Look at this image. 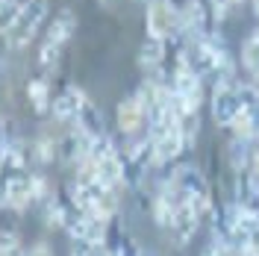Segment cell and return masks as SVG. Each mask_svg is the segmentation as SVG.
<instances>
[{"label":"cell","mask_w":259,"mask_h":256,"mask_svg":"<svg viewBox=\"0 0 259 256\" xmlns=\"http://www.w3.org/2000/svg\"><path fill=\"white\" fill-rule=\"evenodd\" d=\"M74 32H77V12H74L71 6H62L56 15L50 18L45 38L53 41V45H59V48H65V45L74 38Z\"/></svg>","instance_id":"9"},{"label":"cell","mask_w":259,"mask_h":256,"mask_svg":"<svg viewBox=\"0 0 259 256\" xmlns=\"http://www.w3.org/2000/svg\"><path fill=\"white\" fill-rule=\"evenodd\" d=\"M74 124H77V127H82L85 133H89V136H95V139L106 133V121H103L100 109H97V106L92 103V100H89V103L82 106V112L77 115V121H74Z\"/></svg>","instance_id":"14"},{"label":"cell","mask_w":259,"mask_h":256,"mask_svg":"<svg viewBox=\"0 0 259 256\" xmlns=\"http://www.w3.org/2000/svg\"><path fill=\"white\" fill-rule=\"evenodd\" d=\"M250 9H253V18L259 21V0H250Z\"/></svg>","instance_id":"24"},{"label":"cell","mask_w":259,"mask_h":256,"mask_svg":"<svg viewBox=\"0 0 259 256\" xmlns=\"http://www.w3.org/2000/svg\"><path fill=\"white\" fill-rule=\"evenodd\" d=\"M85 103H89V95L82 92L80 86H65L62 92L53 97L50 115H53V121H56V124H74Z\"/></svg>","instance_id":"4"},{"label":"cell","mask_w":259,"mask_h":256,"mask_svg":"<svg viewBox=\"0 0 259 256\" xmlns=\"http://www.w3.org/2000/svg\"><path fill=\"white\" fill-rule=\"evenodd\" d=\"M30 192H32V200H35V206H41L45 200H48L50 194H56L50 189V180L45 174H30Z\"/></svg>","instance_id":"19"},{"label":"cell","mask_w":259,"mask_h":256,"mask_svg":"<svg viewBox=\"0 0 259 256\" xmlns=\"http://www.w3.org/2000/svg\"><path fill=\"white\" fill-rule=\"evenodd\" d=\"M209 112L218 127H233V121L242 112V97H239V86H212L209 97Z\"/></svg>","instance_id":"3"},{"label":"cell","mask_w":259,"mask_h":256,"mask_svg":"<svg viewBox=\"0 0 259 256\" xmlns=\"http://www.w3.org/2000/svg\"><path fill=\"white\" fill-rule=\"evenodd\" d=\"M256 150H259L256 139H239V136H233V139H230V144H227V162H230L233 174L247 171V165L253 162Z\"/></svg>","instance_id":"10"},{"label":"cell","mask_w":259,"mask_h":256,"mask_svg":"<svg viewBox=\"0 0 259 256\" xmlns=\"http://www.w3.org/2000/svg\"><path fill=\"white\" fill-rule=\"evenodd\" d=\"M59 59H62V48L53 45V41H48V38H41V41H38V50H35V62H38V68L50 77V74H56Z\"/></svg>","instance_id":"15"},{"label":"cell","mask_w":259,"mask_h":256,"mask_svg":"<svg viewBox=\"0 0 259 256\" xmlns=\"http://www.w3.org/2000/svg\"><path fill=\"white\" fill-rule=\"evenodd\" d=\"M0 253L3 256H21L24 253L21 239H18L15 230H0Z\"/></svg>","instance_id":"21"},{"label":"cell","mask_w":259,"mask_h":256,"mask_svg":"<svg viewBox=\"0 0 259 256\" xmlns=\"http://www.w3.org/2000/svg\"><path fill=\"white\" fill-rule=\"evenodd\" d=\"M97 3H100L103 9H112V6H115V0H97Z\"/></svg>","instance_id":"25"},{"label":"cell","mask_w":259,"mask_h":256,"mask_svg":"<svg viewBox=\"0 0 259 256\" xmlns=\"http://www.w3.org/2000/svg\"><path fill=\"white\" fill-rule=\"evenodd\" d=\"M180 130H183V142H186V150H192L197 144V136H200V112H189L180 118Z\"/></svg>","instance_id":"16"},{"label":"cell","mask_w":259,"mask_h":256,"mask_svg":"<svg viewBox=\"0 0 259 256\" xmlns=\"http://www.w3.org/2000/svg\"><path fill=\"white\" fill-rule=\"evenodd\" d=\"M200 256H239V250H236V244H233V241L209 236V241L203 244V253H200Z\"/></svg>","instance_id":"20"},{"label":"cell","mask_w":259,"mask_h":256,"mask_svg":"<svg viewBox=\"0 0 259 256\" xmlns=\"http://www.w3.org/2000/svg\"><path fill=\"white\" fill-rule=\"evenodd\" d=\"M0 118H3V112H0Z\"/></svg>","instance_id":"29"},{"label":"cell","mask_w":259,"mask_h":256,"mask_svg":"<svg viewBox=\"0 0 259 256\" xmlns=\"http://www.w3.org/2000/svg\"><path fill=\"white\" fill-rule=\"evenodd\" d=\"M168 3H171V6H174V9H177V12H186V9H189V6H192L194 0H168Z\"/></svg>","instance_id":"23"},{"label":"cell","mask_w":259,"mask_h":256,"mask_svg":"<svg viewBox=\"0 0 259 256\" xmlns=\"http://www.w3.org/2000/svg\"><path fill=\"white\" fill-rule=\"evenodd\" d=\"M21 256H56V253H53V247H50L48 241H35V244L27 247Z\"/></svg>","instance_id":"22"},{"label":"cell","mask_w":259,"mask_h":256,"mask_svg":"<svg viewBox=\"0 0 259 256\" xmlns=\"http://www.w3.org/2000/svg\"><path fill=\"white\" fill-rule=\"evenodd\" d=\"M145 30L153 38L174 41L180 35V12L168 0H147L145 3Z\"/></svg>","instance_id":"2"},{"label":"cell","mask_w":259,"mask_h":256,"mask_svg":"<svg viewBox=\"0 0 259 256\" xmlns=\"http://www.w3.org/2000/svg\"><path fill=\"white\" fill-rule=\"evenodd\" d=\"M21 9H24V0H0V35L15 24Z\"/></svg>","instance_id":"18"},{"label":"cell","mask_w":259,"mask_h":256,"mask_svg":"<svg viewBox=\"0 0 259 256\" xmlns=\"http://www.w3.org/2000/svg\"><path fill=\"white\" fill-rule=\"evenodd\" d=\"M130 3H142V6H145V3H147V0H130Z\"/></svg>","instance_id":"26"},{"label":"cell","mask_w":259,"mask_h":256,"mask_svg":"<svg viewBox=\"0 0 259 256\" xmlns=\"http://www.w3.org/2000/svg\"><path fill=\"white\" fill-rule=\"evenodd\" d=\"M256 127H259V121L247 112V109H242V112H239V118L233 121L230 133H233V136H239V139H256Z\"/></svg>","instance_id":"17"},{"label":"cell","mask_w":259,"mask_h":256,"mask_svg":"<svg viewBox=\"0 0 259 256\" xmlns=\"http://www.w3.org/2000/svg\"><path fill=\"white\" fill-rule=\"evenodd\" d=\"M256 144H259V127H256Z\"/></svg>","instance_id":"28"},{"label":"cell","mask_w":259,"mask_h":256,"mask_svg":"<svg viewBox=\"0 0 259 256\" xmlns=\"http://www.w3.org/2000/svg\"><path fill=\"white\" fill-rule=\"evenodd\" d=\"M239 62H242V71L247 74V80L259 82V24L244 35L242 50H239Z\"/></svg>","instance_id":"11"},{"label":"cell","mask_w":259,"mask_h":256,"mask_svg":"<svg viewBox=\"0 0 259 256\" xmlns=\"http://www.w3.org/2000/svg\"><path fill=\"white\" fill-rule=\"evenodd\" d=\"M30 144H32V165H53V162H59V139L50 136L48 130H41Z\"/></svg>","instance_id":"12"},{"label":"cell","mask_w":259,"mask_h":256,"mask_svg":"<svg viewBox=\"0 0 259 256\" xmlns=\"http://www.w3.org/2000/svg\"><path fill=\"white\" fill-rule=\"evenodd\" d=\"M145 124H147V112L142 109L139 97L130 95L124 100H118V106H115V127H118V133L124 139L139 136V130L145 127Z\"/></svg>","instance_id":"5"},{"label":"cell","mask_w":259,"mask_h":256,"mask_svg":"<svg viewBox=\"0 0 259 256\" xmlns=\"http://www.w3.org/2000/svg\"><path fill=\"white\" fill-rule=\"evenodd\" d=\"M233 3H247V0H233Z\"/></svg>","instance_id":"27"},{"label":"cell","mask_w":259,"mask_h":256,"mask_svg":"<svg viewBox=\"0 0 259 256\" xmlns=\"http://www.w3.org/2000/svg\"><path fill=\"white\" fill-rule=\"evenodd\" d=\"M168 48H171V45H168L165 38H153V35H147L145 41H142V48H139V56H136L139 68L147 71V74L162 71L165 62H168Z\"/></svg>","instance_id":"8"},{"label":"cell","mask_w":259,"mask_h":256,"mask_svg":"<svg viewBox=\"0 0 259 256\" xmlns=\"http://www.w3.org/2000/svg\"><path fill=\"white\" fill-rule=\"evenodd\" d=\"M168 180L177 186V192L183 197H192V194H212L209 189V180L206 174L197 168V165H174L168 171Z\"/></svg>","instance_id":"6"},{"label":"cell","mask_w":259,"mask_h":256,"mask_svg":"<svg viewBox=\"0 0 259 256\" xmlns=\"http://www.w3.org/2000/svg\"><path fill=\"white\" fill-rule=\"evenodd\" d=\"M27 100H30V106L35 109V115H48L50 112L53 97H50L48 77H32V80L27 82Z\"/></svg>","instance_id":"13"},{"label":"cell","mask_w":259,"mask_h":256,"mask_svg":"<svg viewBox=\"0 0 259 256\" xmlns=\"http://www.w3.org/2000/svg\"><path fill=\"white\" fill-rule=\"evenodd\" d=\"M200 221H203V218H200V215L189 206V200L183 197L180 206H177V215H174V227H171V233H174V244H177V247H186V244L197 236Z\"/></svg>","instance_id":"7"},{"label":"cell","mask_w":259,"mask_h":256,"mask_svg":"<svg viewBox=\"0 0 259 256\" xmlns=\"http://www.w3.org/2000/svg\"><path fill=\"white\" fill-rule=\"evenodd\" d=\"M50 3L48 0H24V9L15 18V24L3 32V45L9 50H24L35 41V35L48 24Z\"/></svg>","instance_id":"1"}]
</instances>
